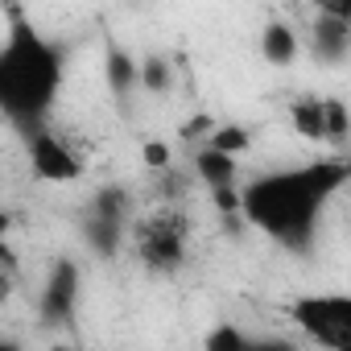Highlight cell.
Instances as JSON below:
<instances>
[{"instance_id":"6da1fadb","label":"cell","mask_w":351,"mask_h":351,"mask_svg":"<svg viewBox=\"0 0 351 351\" xmlns=\"http://www.w3.org/2000/svg\"><path fill=\"white\" fill-rule=\"evenodd\" d=\"M347 173L351 169L343 157H322V161L265 173L240 191V215L261 232H269L273 240H281L285 248L306 252L314 244V228L326 203L347 186Z\"/></svg>"},{"instance_id":"7a4b0ae2","label":"cell","mask_w":351,"mask_h":351,"mask_svg":"<svg viewBox=\"0 0 351 351\" xmlns=\"http://www.w3.org/2000/svg\"><path fill=\"white\" fill-rule=\"evenodd\" d=\"M62 46L50 42L25 13H13L9 38L0 46V112L17 124L42 128L58 87H62Z\"/></svg>"},{"instance_id":"3957f363","label":"cell","mask_w":351,"mask_h":351,"mask_svg":"<svg viewBox=\"0 0 351 351\" xmlns=\"http://www.w3.org/2000/svg\"><path fill=\"white\" fill-rule=\"evenodd\" d=\"M289 318L302 335L318 339L326 351H351V298L343 293H306L289 306Z\"/></svg>"},{"instance_id":"277c9868","label":"cell","mask_w":351,"mask_h":351,"mask_svg":"<svg viewBox=\"0 0 351 351\" xmlns=\"http://www.w3.org/2000/svg\"><path fill=\"white\" fill-rule=\"evenodd\" d=\"M136 256L157 273H173L186 261V223L173 211H157V215L141 219L136 223Z\"/></svg>"},{"instance_id":"5b68a950","label":"cell","mask_w":351,"mask_h":351,"mask_svg":"<svg viewBox=\"0 0 351 351\" xmlns=\"http://www.w3.org/2000/svg\"><path fill=\"white\" fill-rule=\"evenodd\" d=\"M29 165L42 182H75L83 173L79 153L50 128H34L29 132Z\"/></svg>"},{"instance_id":"8992f818","label":"cell","mask_w":351,"mask_h":351,"mask_svg":"<svg viewBox=\"0 0 351 351\" xmlns=\"http://www.w3.org/2000/svg\"><path fill=\"white\" fill-rule=\"evenodd\" d=\"M79 281H83V273H79L75 261H66V256L54 261V269H50V277H46V289H42V298H38V314H42L46 326H66V322L75 318Z\"/></svg>"},{"instance_id":"52a82bcc","label":"cell","mask_w":351,"mask_h":351,"mask_svg":"<svg viewBox=\"0 0 351 351\" xmlns=\"http://www.w3.org/2000/svg\"><path fill=\"white\" fill-rule=\"evenodd\" d=\"M120 228H124V191L108 186L87 207V240L95 244L99 256H112L120 248Z\"/></svg>"},{"instance_id":"ba28073f","label":"cell","mask_w":351,"mask_h":351,"mask_svg":"<svg viewBox=\"0 0 351 351\" xmlns=\"http://www.w3.org/2000/svg\"><path fill=\"white\" fill-rule=\"evenodd\" d=\"M347 50H351V9L326 5L314 25V54L322 62H343Z\"/></svg>"},{"instance_id":"9c48e42d","label":"cell","mask_w":351,"mask_h":351,"mask_svg":"<svg viewBox=\"0 0 351 351\" xmlns=\"http://www.w3.org/2000/svg\"><path fill=\"white\" fill-rule=\"evenodd\" d=\"M195 173H199V182L207 191H219V186H232L236 182V157H223L215 149H199L195 153Z\"/></svg>"},{"instance_id":"30bf717a","label":"cell","mask_w":351,"mask_h":351,"mask_svg":"<svg viewBox=\"0 0 351 351\" xmlns=\"http://www.w3.org/2000/svg\"><path fill=\"white\" fill-rule=\"evenodd\" d=\"M261 54H265V62H273V66H289V62L298 58V34H293L285 21L265 25V34H261Z\"/></svg>"},{"instance_id":"8fae6325","label":"cell","mask_w":351,"mask_h":351,"mask_svg":"<svg viewBox=\"0 0 351 351\" xmlns=\"http://www.w3.org/2000/svg\"><path fill=\"white\" fill-rule=\"evenodd\" d=\"M289 116H293V128L306 136V141H326V120H322V99H314V95H302V99H293V108H289Z\"/></svg>"},{"instance_id":"7c38bea8","label":"cell","mask_w":351,"mask_h":351,"mask_svg":"<svg viewBox=\"0 0 351 351\" xmlns=\"http://www.w3.org/2000/svg\"><path fill=\"white\" fill-rule=\"evenodd\" d=\"M104 71H108V87H112L116 95H124V91L136 83V62H132V54H128V50H116V46H112V50H108V66H104Z\"/></svg>"},{"instance_id":"4fadbf2b","label":"cell","mask_w":351,"mask_h":351,"mask_svg":"<svg viewBox=\"0 0 351 351\" xmlns=\"http://www.w3.org/2000/svg\"><path fill=\"white\" fill-rule=\"evenodd\" d=\"M248 141H252V136H248L240 124H215L207 149H215V153H223V157H236L240 149H248Z\"/></svg>"},{"instance_id":"5bb4252c","label":"cell","mask_w":351,"mask_h":351,"mask_svg":"<svg viewBox=\"0 0 351 351\" xmlns=\"http://www.w3.org/2000/svg\"><path fill=\"white\" fill-rule=\"evenodd\" d=\"M136 83H145L149 91H165V87H169V62H165V58H145V62H136Z\"/></svg>"},{"instance_id":"9a60e30c","label":"cell","mask_w":351,"mask_h":351,"mask_svg":"<svg viewBox=\"0 0 351 351\" xmlns=\"http://www.w3.org/2000/svg\"><path fill=\"white\" fill-rule=\"evenodd\" d=\"M322 120H326V141L343 145L347 141V108H343V99H322Z\"/></svg>"},{"instance_id":"2e32d148","label":"cell","mask_w":351,"mask_h":351,"mask_svg":"<svg viewBox=\"0 0 351 351\" xmlns=\"http://www.w3.org/2000/svg\"><path fill=\"white\" fill-rule=\"evenodd\" d=\"M248 347V335L240 326H215L203 343V351H244Z\"/></svg>"},{"instance_id":"e0dca14e","label":"cell","mask_w":351,"mask_h":351,"mask_svg":"<svg viewBox=\"0 0 351 351\" xmlns=\"http://www.w3.org/2000/svg\"><path fill=\"white\" fill-rule=\"evenodd\" d=\"M141 157H145V165H149V169H169V149H165V145H157V141H149V145L141 149Z\"/></svg>"},{"instance_id":"ac0fdd59","label":"cell","mask_w":351,"mask_h":351,"mask_svg":"<svg viewBox=\"0 0 351 351\" xmlns=\"http://www.w3.org/2000/svg\"><path fill=\"white\" fill-rule=\"evenodd\" d=\"M211 199H215L219 211H240V191L236 186H219V191H211Z\"/></svg>"},{"instance_id":"d6986e66","label":"cell","mask_w":351,"mask_h":351,"mask_svg":"<svg viewBox=\"0 0 351 351\" xmlns=\"http://www.w3.org/2000/svg\"><path fill=\"white\" fill-rule=\"evenodd\" d=\"M215 124H211V116H195L191 124H182V141H195V136H203V132H211Z\"/></svg>"},{"instance_id":"ffe728a7","label":"cell","mask_w":351,"mask_h":351,"mask_svg":"<svg viewBox=\"0 0 351 351\" xmlns=\"http://www.w3.org/2000/svg\"><path fill=\"white\" fill-rule=\"evenodd\" d=\"M244 351H293L289 343H281V339H248V347Z\"/></svg>"},{"instance_id":"44dd1931","label":"cell","mask_w":351,"mask_h":351,"mask_svg":"<svg viewBox=\"0 0 351 351\" xmlns=\"http://www.w3.org/2000/svg\"><path fill=\"white\" fill-rule=\"evenodd\" d=\"M9 232H13V215H9V211H0V252L9 248Z\"/></svg>"},{"instance_id":"7402d4cb","label":"cell","mask_w":351,"mask_h":351,"mask_svg":"<svg viewBox=\"0 0 351 351\" xmlns=\"http://www.w3.org/2000/svg\"><path fill=\"white\" fill-rule=\"evenodd\" d=\"M13 298V273H5V269H0V306H5Z\"/></svg>"},{"instance_id":"603a6c76","label":"cell","mask_w":351,"mask_h":351,"mask_svg":"<svg viewBox=\"0 0 351 351\" xmlns=\"http://www.w3.org/2000/svg\"><path fill=\"white\" fill-rule=\"evenodd\" d=\"M0 351H21V343H13V339H0Z\"/></svg>"},{"instance_id":"cb8c5ba5","label":"cell","mask_w":351,"mask_h":351,"mask_svg":"<svg viewBox=\"0 0 351 351\" xmlns=\"http://www.w3.org/2000/svg\"><path fill=\"white\" fill-rule=\"evenodd\" d=\"M50 351H75V347H62V343H58V347H50Z\"/></svg>"}]
</instances>
